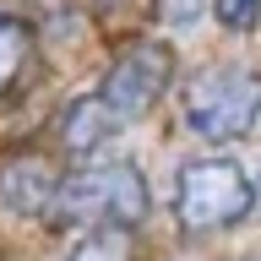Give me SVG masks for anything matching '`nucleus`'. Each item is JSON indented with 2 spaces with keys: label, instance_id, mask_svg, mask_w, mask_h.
<instances>
[{
  "label": "nucleus",
  "instance_id": "nucleus-1",
  "mask_svg": "<svg viewBox=\"0 0 261 261\" xmlns=\"http://www.w3.org/2000/svg\"><path fill=\"white\" fill-rule=\"evenodd\" d=\"M152 207L147 196V174L130 158H109V163H82L71 174H60L55 191V228H136Z\"/></svg>",
  "mask_w": 261,
  "mask_h": 261
},
{
  "label": "nucleus",
  "instance_id": "nucleus-2",
  "mask_svg": "<svg viewBox=\"0 0 261 261\" xmlns=\"http://www.w3.org/2000/svg\"><path fill=\"white\" fill-rule=\"evenodd\" d=\"M185 125L201 142L223 147V142H245L261 120V71L250 65H201L185 93H179Z\"/></svg>",
  "mask_w": 261,
  "mask_h": 261
},
{
  "label": "nucleus",
  "instance_id": "nucleus-3",
  "mask_svg": "<svg viewBox=\"0 0 261 261\" xmlns=\"http://www.w3.org/2000/svg\"><path fill=\"white\" fill-rule=\"evenodd\" d=\"M256 207V179L234 158H191L174 179V218L191 234L207 228H234Z\"/></svg>",
  "mask_w": 261,
  "mask_h": 261
},
{
  "label": "nucleus",
  "instance_id": "nucleus-4",
  "mask_svg": "<svg viewBox=\"0 0 261 261\" xmlns=\"http://www.w3.org/2000/svg\"><path fill=\"white\" fill-rule=\"evenodd\" d=\"M169 82H174V49L169 44H136L130 55H120L109 65V76L98 87V103L114 114V125L125 130L130 120H142L169 93Z\"/></svg>",
  "mask_w": 261,
  "mask_h": 261
},
{
  "label": "nucleus",
  "instance_id": "nucleus-5",
  "mask_svg": "<svg viewBox=\"0 0 261 261\" xmlns=\"http://www.w3.org/2000/svg\"><path fill=\"white\" fill-rule=\"evenodd\" d=\"M55 191H60V169H55L49 158H38V152H22V158L0 163V207L16 212V218L49 223Z\"/></svg>",
  "mask_w": 261,
  "mask_h": 261
},
{
  "label": "nucleus",
  "instance_id": "nucleus-6",
  "mask_svg": "<svg viewBox=\"0 0 261 261\" xmlns=\"http://www.w3.org/2000/svg\"><path fill=\"white\" fill-rule=\"evenodd\" d=\"M120 136V125H114V114L98 103V93H87V98H76L71 109H65V120H60V142L71 147V152H103V147Z\"/></svg>",
  "mask_w": 261,
  "mask_h": 261
},
{
  "label": "nucleus",
  "instance_id": "nucleus-7",
  "mask_svg": "<svg viewBox=\"0 0 261 261\" xmlns=\"http://www.w3.org/2000/svg\"><path fill=\"white\" fill-rule=\"evenodd\" d=\"M71 261H130V228H87Z\"/></svg>",
  "mask_w": 261,
  "mask_h": 261
},
{
  "label": "nucleus",
  "instance_id": "nucleus-8",
  "mask_svg": "<svg viewBox=\"0 0 261 261\" xmlns=\"http://www.w3.org/2000/svg\"><path fill=\"white\" fill-rule=\"evenodd\" d=\"M22 60H28V28H22L16 16H0V93L11 87Z\"/></svg>",
  "mask_w": 261,
  "mask_h": 261
},
{
  "label": "nucleus",
  "instance_id": "nucleus-9",
  "mask_svg": "<svg viewBox=\"0 0 261 261\" xmlns=\"http://www.w3.org/2000/svg\"><path fill=\"white\" fill-rule=\"evenodd\" d=\"M212 11H218V22L234 33H250L261 22V0H212Z\"/></svg>",
  "mask_w": 261,
  "mask_h": 261
},
{
  "label": "nucleus",
  "instance_id": "nucleus-10",
  "mask_svg": "<svg viewBox=\"0 0 261 261\" xmlns=\"http://www.w3.org/2000/svg\"><path fill=\"white\" fill-rule=\"evenodd\" d=\"M158 16L169 22V28H191L196 16H201V0H163V6H158Z\"/></svg>",
  "mask_w": 261,
  "mask_h": 261
},
{
  "label": "nucleus",
  "instance_id": "nucleus-11",
  "mask_svg": "<svg viewBox=\"0 0 261 261\" xmlns=\"http://www.w3.org/2000/svg\"><path fill=\"white\" fill-rule=\"evenodd\" d=\"M240 261H261V256H240Z\"/></svg>",
  "mask_w": 261,
  "mask_h": 261
}]
</instances>
